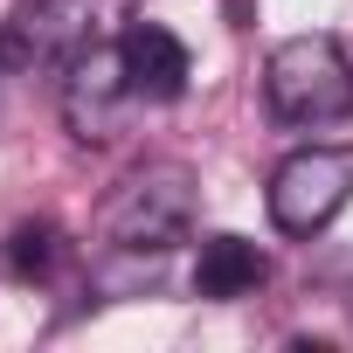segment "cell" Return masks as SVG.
<instances>
[{
  "instance_id": "8",
  "label": "cell",
  "mask_w": 353,
  "mask_h": 353,
  "mask_svg": "<svg viewBox=\"0 0 353 353\" xmlns=\"http://www.w3.org/2000/svg\"><path fill=\"white\" fill-rule=\"evenodd\" d=\"M70 256V243H63V229L56 222H21L14 236H8V270L14 277H28V284H42V277H56V263Z\"/></svg>"
},
{
  "instance_id": "1",
  "label": "cell",
  "mask_w": 353,
  "mask_h": 353,
  "mask_svg": "<svg viewBox=\"0 0 353 353\" xmlns=\"http://www.w3.org/2000/svg\"><path fill=\"white\" fill-rule=\"evenodd\" d=\"M194 208H201L194 173L173 166V159H159V166H139L132 181H118V188L104 194L97 236H104L111 250H125V256H166V250L188 243Z\"/></svg>"
},
{
  "instance_id": "7",
  "label": "cell",
  "mask_w": 353,
  "mask_h": 353,
  "mask_svg": "<svg viewBox=\"0 0 353 353\" xmlns=\"http://www.w3.org/2000/svg\"><path fill=\"white\" fill-rule=\"evenodd\" d=\"M270 277V256L250 243V236H208L201 243V256H194V291L201 298H215V305H229V298H250L256 284Z\"/></svg>"
},
{
  "instance_id": "2",
  "label": "cell",
  "mask_w": 353,
  "mask_h": 353,
  "mask_svg": "<svg viewBox=\"0 0 353 353\" xmlns=\"http://www.w3.org/2000/svg\"><path fill=\"white\" fill-rule=\"evenodd\" d=\"M132 0H14L0 21V77L63 70L70 56L111 42V21H125Z\"/></svg>"
},
{
  "instance_id": "5",
  "label": "cell",
  "mask_w": 353,
  "mask_h": 353,
  "mask_svg": "<svg viewBox=\"0 0 353 353\" xmlns=\"http://www.w3.org/2000/svg\"><path fill=\"white\" fill-rule=\"evenodd\" d=\"M125 104H139V97H132V77H125V49L118 42H97V49H83V56L63 63V125H70L77 145L118 139Z\"/></svg>"
},
{
  "instance_id": "3",
  "label": "cell",
  "mask_w": 353,
  "mask_h": 353,
  "mask_svg": "<svg viewBox=\"0 0 353 353\" xmlns=\"http://www.w3.org/2000/svg\"><path fill=\"white\" fill-rule=\"evenodd\" d=\"M263 104L277 125H332L353 111V63L339 35H291L263 63Z\"/></svg>"
},
{
  "instance_id": "4",
  "label": "cell",
  "mask_w": 353,
  "mask_h": 353,
  "mask_svg": "<svg viewBox=\"0 0 353 353\" xmlns=\"http://www.w3.org/2000/svg\"><path fill=\"white\" fill-rule=\"evenodd\" d=\"M346 201H353V145H305L270 173V222L298 243H312Z\"/></svg>"
},
{
  "instance_id": "6",
  "label": "cell",
  "mask_w": 353,
  "mask_h": 353,
  "mask_svg": "<svg viewBox=\"0 0 353 353\" xmlns=\"http://www.w3.org/2000/svg\"><path fill=\"white\" fill-rule=\"evenodd\" d=\"M118 49H125L132 97H145V104H173V97L188 90V77H194L188 42L173 35V28H159V21H132V28L118 35Z\"/></svg>"
}]
</instances>
